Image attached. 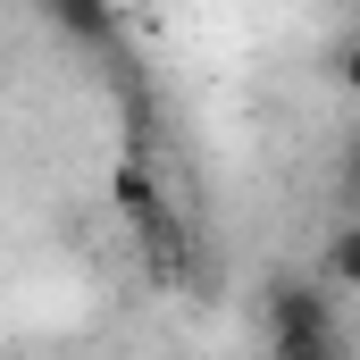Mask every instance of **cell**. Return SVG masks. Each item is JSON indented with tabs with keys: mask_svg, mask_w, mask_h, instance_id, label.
<instances>
[{
	"mask_svg": "<svg viewBox=\"0 0 360 360\" xmlns=\"http://www.w3.org/2000/svg\"><path fill=\"white\" fill-rule=\"evenodd\" d=\"M319 269H327V285L335 293H360V210L327 235V252H319Z\"/></svg>",
	"mask_w": 360,
	"mask_h": 360,
	"instance_id": "cell-4",
	"label": "cell"
},
{
	"mask_svg": "<svg viewBox=\"0 0 360 360\" xmlns=\"http://www.w3.org/2000/svg\"><path fill=\"white\" fill-rule=\"evenodd\" d=\"M109 201H117V218L134 226V243L151 252V269L184 276V235H176V218H168V201H160V176H151L143 160H117V168H109Z\"/></svg>",
	"mask_w": 360,
	"mask_h": 360,
	"instance_id": "cell-1",
	"label": "cell"
},
{
	"mask_svg": "<svg viewBox=\"0 0 360 360\" xmlns=\"http://www.w3.org/2000/svg\"><path fill=\"white\" fill-rule=\"evenodd\" d=\"M335 184H344V201L360 210V134L344 143V160H335Z\"/></svg>",
	"mask_w": 360,
	"mask_h": 360,
	"instance_id": "cell-6",
	"label": "cell"
},
{
	"mask_svg": "<svg viewBox=\"0 0 360 360\" xmlns=\"http://www.w3.org/2000/svg\"><path fill=\"white\" fill-rule=\"evenodd\" d=\"M42 17L76 42H109L117 34V0H42Z\"/></svg>",
	"mask_w": 360,
	"mask_h": 360,
	"instance_id": "cell-3",
	"label": "cell"
},
{
	"mask_svg": "<svg viewBox=\"0 0 360 360\" xmlns=\"http://www.w3.org/2000/svg\"><path fill=\"white\" fill-rule=\"evenodd\" d=\"M327 68H335V84L360 101V34H344V42H335V59H327Z\"/></svg>",
	"mask_w": 360,
	"mask_h": 360,
	"instance_id": "cell-5",
	"label": "cell"
},
{
	"mask_svg": "<svg viewBox=\"0 0 360 360\" xmlns=\"http://www.w3.org/2000/svg\"><path fill=\"white\" fill-rule=\"evenodd\" d=\"M327 276H276L269 285V335H276V360H327L335 344V319H327Z\"/></svg>",
	"mask_w": 360,
	"mask_h": 360,
	"instance_id": "cell-2",
	"label": "cell"
}]
</instances>
